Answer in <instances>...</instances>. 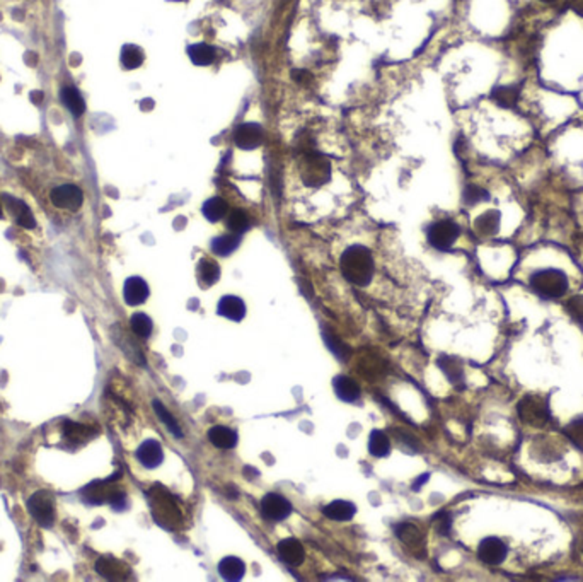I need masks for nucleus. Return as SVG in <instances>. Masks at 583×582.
Here are the masks:
<instances>
[{
	"instance_id": "f257e3e1",
	"label": "nucleus",
	"mask_w": 583,
	"mask_h": 582,
	"mask_svg": "<svg viewBox=\"0 0 583 582\" xmlns=\"http://www.w3.org/2000/svg\"><path fill=\"white\" fill-rule=\"evenodd\" d=\"M341 272L353 285L365 287L374 277V258L365 246H350L341 256Z\"/></svg>"
},
{
	"instance_id": "f03ea898",
	"label": "nucleus",
	"mask_w": 583,
	"mask_h": 582,
	"mask_svg": "<svg viewBox=\"0 0 583 582\" xmlns=\"http://www.w3.org/2000/svg\"><path fill=\"white\" fill-rule=\"evenodd\" d=\"M532 290L544 299L563 297L568 290V277L558 268H546L532 273L529 278Z\"/></svg>"
},
{
	"instance_id": "7ed1b4c3",
	"label": "nucleus",
	"mask_w": 583,
	"mask_h": 582,
	"mask_svg": "<svg viewBox=\"0 0 583 582\" xmlns=\"http://www.w3.org/2000/svg\"><path fill=\"white\" fill-rule=\"evenodd\" d=\"M151 507H152V514L156 518V521L159 523L161 526L169 527V530H178L181 526L183 515L181 510H179V506L176 504L171 493L168 490L156 487L151 490Z\"/></svg>"
},
{
	"instance_id": "20e7f679",
	"label": "nucleus",
	"mask_w": 583,
	"mask_h": 582,
	"mask_svg": "<svg viewBox=\"0 0 583 582\" xmlns=\"http://www.w3.org/2000/svg\"><path fill=\"white\" fill-rule=\"evenodd\" d=\"M517 413L520 420L526 426L531 427H544L551 418V410L546 398L537 396V394H527L517 405Z\"/></svg>"
},
{
	"instance_id": "39448f33",
	"label": "nucleus",
	"mask_w": 583,
	"mask_h": 582,
	"mask_svg": "<svg viewBox=\"0 0 583 582\" xmlns=\"http://www.w3.org/2000/svg\"><path fill=\"white\" fill-rule=\"evenodd\" d=\"M28 510L40 526L52 527L57 518L55 496L50 490H38L28 498Z\"/></svg>"
},
{
	"instance_id": "423d86ee",
	"label": "nucleus",
	"mask_w": 583,
	"mask_h": 582,
	"mask_svg": "<svg viewBox=\"0 0 583 582\" xmlns=\"http://www.w3.org/2000/svg\"><path fill=\"white\" fill-rule=\"evenodd\" d=\"M304 161H306V163H304L302 176L307 185L319 186V185H323L324 181L330 180V176H331L330 163H328L323 156H319V154H316V152H306Z\"/></svg>"
},
{
	"instance_id": "0eeeda50",
	"label": "nucleus",
	"mask_w": 583,
	"mask_h": 582,
	"mask_svg": "<svg viewBox=\"0 0 583 582\" xmlns=\"http://www.w3.org/2000/svg\"><path fill=\"white\" fill-rule=\"evenodd\" d=\"M459 234L461 229L456 222H452V220H439V222L432 224L430 229H428V243L435 249L447 251L449 248H452V244L456 243L457 238H459Z\"/></svg>"
},
{
	"instance_id": "6e6552de",
	"label": "nucleus",
	"mask_w": 583,
	"mask_h": 582,
	"mask_svg": "<svg viewBox=\"0 0 583 582\" xmlns=\"http://www.w3.org/2000/svg\"><path fill=\"white\" fill-rule=\"evenodd\" d=\"M82 496L87 502L91 504H101V502H110L113 504V507L123 506L125 504V492L123 490H118L115 487H111L106 481H96V484L89 485V487L84 489Z\"/></svg>"
},
{
	"instance_id": "1a4fd4ad",
	"label": "nucleus",
	"mask_w": 583,
	"mask_h": 582,
	"mask_svg": "<svg viewBox=\"0 0 583 582\" xmlns=\"http://www.w3.org/2000/svg\"><path fill=\"white\" fill-rule=\"evenodd\" d=\"M50 198H52V203L57 209L70 212L79 210L82 207V203H84V193L76 185L57 186V188H53Z\"/></svg>"
},
{
	"instance_id": "9d476101",
	"label": "nucleus",
	"mask_w": 583,
	"mask_h": 582,
	"mask_svg": "<svg viewBox=\"0 0 583 582\" xmlns=\"http://www.w3.org/2000/svg\"><path fill=\"white\" fill-rule=\"evenodd\" d=\"M265 140L263 127L258 123H243L234 130V144L244 151L260 147Z\"/></svg>"
},
{
	"instance_id": "9b49d317",
	"label": "nucleus",
	"mask_w": 583,
	"mask_h": 582,
	"mask_svg": "<svg viewBox=\"0 0 583 582\" xmlns=\"http://www.w3.org/2000/svg\"><path fill=\"white\" fill-rule=\"evenodd\" d=\"M508 555V547L497 536H488L478 547V557L488 565H500Z\"/></svg>"
},
{
	"instance_id": "f8f14e48",
	"label": "nucleus",
	"mask_w": 583,
	"mask_h": 582,
	"mask_svg": "<svg viewBox=\"0 0 583 582\" xmlns=\"http://www.w3.org/2000/svg\"><path fill=\"white\" fill-rule=\"evenodd\" d=\"M261 514L270 521H283L292 514V504L278 493H268L261 501Z\"/></svg>"
},
{
	"instance_id": "ddd939ff",
	"label": "nucleus",
	"mask_w": 583,
	"mask_h": 582,
	"mask_svg": "<svg viewBox=\"0 0 583 582\" xmlns=\"http://www.w3.org/2000/svg\"><path fill=\"white\" fill-rule=\"evenodd\" d=\"M149 294H151V290H149L147 282H145L144 278L130 277L127 282H125L123 297H125V302H127L128 306L142 304V302L147 301Z\"/></svg>"
},
{
	"instance_id": "4468645a",
	"label": "nucleus",
	"mask_w": 583,
	"mask_h": 582,
	"mask_svg": "<svg viewBox=\"0 0 583 582\" xmlns=\"http://www.w3.org/2000/svg\"><path fill=\"white\" fill-rule=\"evenodd\" d=\"M96 571L101 574L104 579L110 581H125L130 577V569L127 564L116 559H106V557L96 562Z\"/></svg>"
},
{
	"instance_id": "2eb2a0df",
	"label": "nucleus",
	"mask_w": 583,
	"mask_h": 582,
	"mask_svg": "<svg viewBox=\"0 0 583 582\" xmlns=\"http://www.w3.org/2000/svg\"><path fill=\"white\" fill-rule=\"evenodd\" d=\"M277 552H278V557H280L283 562L292 565V567L301 565L304 562V557H306L302 543L295 538L282 540V542L277 544Z\"/></svg>"
},
{
	"instance_id": "dca6fc26",
	"label": "nucleus",
	"mask_w": 583,
	"mask_h": 582,
	"mask_svg": "<svg viewBox=\"0 0 583 582\" xmlns=\"http://www.w3.org/2000/svg\"><path fill=\"white\" fill-rule=\"evenodd\" d=\"M137 460L145 468H157L164 461V451H162V446L157 440L149 439L137 449Z\"/></svg>"
},
{
	"instance_id": "f3484780",
	"label": "nucleus",
	"mask_w": 583,
	"mask_h": 582,
	"mask_svg": "<svg viewBox=\"0 0 583 582\" xmlns=\"http://www.w3.org/2000/svg\"><path fill=\"white\" fill-rule=\"evenodd\" d=\"M217 313L224 316V318L231 319V321H241L246 316V304L241 297L226 296L220 299Z\"/></svg>"
},
{
	"instance_id": "a211bd4d",
	"label": "nucleus",
	"mask_w": 583,
	"mask_h": 582,
	"mask_svg": "<svg viewBox=\"0 0 583 582\" xmlns=\"http://www.w3.org/2000/svg\"><path fill=\"white\" fill-rule=\"evenodd\" d=\"M500 224H502V214L498 210H486L474 220V231L480 236H495L500 231Z\"/></svg>"
},
{
	"instance_id": "6ab92c4d",
	"label": "nucleus",
	"mask_w": 583,
	"mask_h": 582,
	"mask_svg": "<svg viewBox=\"0 0 583 582\" xmlns=\"http://www.w3.org/2000/svg\"><path fill=\"white\" fill-rule=\"evenodd\" d=\"M396 535H398V538L401 540V542H405L415 554H418L416 550H420V554H422L425 544L423 535L415 525H408V523H405V525L398 526L396 527Z\"/></svg>"
},
{
	"instance_id": "aec40b11",
	"label": "nucleus",
	"mask_w": 583,
	"mask_h": 582,
	"mask_svg": "<svg viewBox=\"0 0 583 582\" xmlns=\"http://www.w3.org/2000/svg\"><path fill=\"white\" fill-rule=\"evenodd\" d=\"M219 574L226 581H241L246 574V565L237 557H226L224 560H220Z\"/></svg>"
},
{
	"instance_id": "412c9836",
	"label": "nucleus",
	"mask_w": 583,
	"mask_h": 582,
	"mask_svg": "<svg viewBox=\"0 0 583 582\" xmlns=\"http://www.w3.org/2000/svg\"><path fill=\"white\" fill-rule=\"evenodd\" d=\"M357 513V507L352 502L335 501L323 509V514L333 521H350Z\"/></svg>"
},
{
	"instance_id": "4be33fe9",
	"label": "nucleus",
	"mask_w": 583,
	"mask_h": 582,
	"mask_svg": "<svg viewBox=\"0 0 583 582\" xmlns=\"http://www.w3.org/2000/svg\"><path fill=\"white\" fill-rule=\"evenodd\" d=\"M208 440L219 449H232L237 444V434L229 427L215 426L208 430Z\"/></svg>"
},
{
	"instance_id": "5701e85b",
	"label": "nucleus",
	"mask_w": 583,
	"mask_h": 582,
	"mask_svg": "<svg viewBox=\"0 0 583 582\" xmlns=\"http://www.w3.org/2000/svg\"><path fill=\"white\" fill-rule=\"evenodd\" d=\"M333 386H335V392L338 394L340 400L353 403L358 400L360 396V386L357 384L352 377L347 376H338L335 381H333Z\"/></svg>"
},
{
	"instance_id": "b1692460",
	"label": "nucleus",
	"mask_w": 583,
	"mask_h": 582,
	"mask_svg": "<svg viewBox=\"0 0 583 582\" xmlns=\"http://www.w3.org/2000/svg\"><path fill=\"white\" fill-rule=\"evenodd\" d=\"M197 273H198L200 284H202L203 287H210L220 278V267L215 260H210V258H202L198 263Z\"/></svg>"
},
{
	"instance_id": "393cba45",
	"label": "nucleus",
	"mask_w": 583,
	"mask_h": 582,
	"mask_svg": "<svg viewBox=\"0 0 583 582\" xmlns=\"http://www.w3.org/2000/svg\"><path fill=\"white\" fill-rule=\"evenodd\" d=\"M188 57L191 58V62H193L195 65L207 67V65L214 64L215 62L217 52L214 47H210V45L197 43V45H191V47L188 48Z\"/></svg>"
},
{
	"instance_id": "a878e982",
	"label": "nucleus",
	"mask_w": 583,
	"mask_h": 582,
	"mask_svg": "<svg viewBox=\"0 0 583 582\" xmlns=\"http://www.w3.org/2000/svg\"><path fill=\"white\" fill-rule=\"evenodd\" d=\"M520 89L517 86H500L495 87L491 93V99L502 108H514L517 105Z\"/></svg>"
},
{
	"instance_id": "bb28decb",
	"label": "nucleus",
	"mask_w": 583,
	"mask_h": 582,
	"mask_svg": "<svg viewBox=\"0 0 583 582\" xmlns=\"http://www.w3.org/2000/svg\"><path fill=\"white\" fill-rule=\"evenodd\" d=\"M202 212L207 220H210V222H219V220H222L224 217H226V214L229 212V205L224 198L214 197V198H208V200L203 203Z\"/></svg>"
},
{
	"instance_id": "cd10ccee",
	"label": "nucleus",
	"mask_w": 583,
	"mask_h": 582,
	"mask_svg": "<svg viewBox=\"0 0 583 582\" xmlns=\"http://www.w3.org/2000/svg\"><path fill=\"white\" fill-rule=\"evenodd\" d=\"M239 234H224L212 241V251L219 256H229L239 246Z\"/></svg>"
},
{
	"instance_id": "c85d7f7f",
	"label": "nucleus",
	"mask_w": 583,
	"mask_h": 582,
	"mask_svg": "<svg viewBox=\"0 0 583 582\" xmlns=\"http://www.w3.org/2000/svg\"><path fill=\"white\" fill-rule=\"evenodd\" d=\"M60 96H62L64 105L69 108L70 113H72L74 116H81L82 113H84L86 111L84 99H82V96L79 94L77 89H74V87H64Z\"/></svg>"
},
{
	"instance_id": "c756f323",
	"label": "nucleus",
	"mask_w": 583,
	"mask_h": 582,
	"mask_svg": "<svg viewBox=\"0 0 583 582\" xmlns=\"http://www.w3.org/2000/svg\"><path fill=\"white\" fill-rule=\"evenodd\" d=\"M369 451L370 455L376 456V458H384V456L389 455L391 451V443L389 438L384 434L382 430H372L369 439Z\"/></svg>"
},
{
	"instance_id": "7c9ffc66",
	"label": "nucleus",
	"mask_w": 583,
	"mask_h": 582,
	"mask_svg": "<svg viewBox=\"0 0 583 582\" xmlns=\"http://www.w3.org/2000/svg\"><path fill=\"white\" fill-rule=\"evenodd\" d=\"M7 200H9V203H11V205H9L11 212H14L16 220H18L19 226L24 227V229H33V227L36 226V220H35V217H33L31 210H29L23 202L14 200V198H12V200H11V198H7Z\"/></svg>"
},
{
	"instance_id": "2f4dec72",
	"label": "nucleus",
	"mask_w": 583,
	"mask_h": 582,
	"mask_svg": "<svg viewBox=\"0 0 583 582\" xmlns=\"http://www.w3.org/2000/svg\"><path fill=\"white\" fill-rule=\"evenodd\" d=\"M122 64L125 69H139L144 64V52L135 45H125L122 50Z\"/></svg>"
},
{
	"instance_id": "473e14b6",
	"label": "nucleus",
	"mask_w": 583,
	"mask_h": 582,
	"mask_svg": "<svg viewBox=\"0 0 583 582\" xmlns=\"http://www.w3.org/2000/svg\"><path fill=\"white\" fill-rule=\"evenodd\" d=\"M227 229L232 232V234H243L249 229V217L244 210L236 209L229 214L227 217Z\"/></svg>"
},
{
	"instance_id": "72a5a7b5",
	"label": "nucleus",
	"mask_w": 583,
	"mask_h": 582,
	"mask_svg": "<svg viewBox=\"0 0 583 582\" xmlns=\"http://www.w3.org/2000/svg\"><path fill=\"white\" fill-rule=\"evenodd\" d=\"M130 326L133 330V333L140 338H149L152 335V319L149 318L145 313H135L130 319Z\"/></svg>"
},
{
	"instance_id": "f704fd0d",
	"label": "nucleus",
	"mask_w": 583,
	"mask_h": 582,
	"mask_svg": "<svg viewBox=\"0 0 583 582\" xmlns=\"http://www.w3.org/2000/svg\"><path fill=\"white\" fill-rule=\"evenodd\" d=\"M152 405H154V410H156V413L159 415V418L162 420V422H164V426L168 427V430L171 432V434H173L176 439H181L183 432H181V427H179V423L176 422V418H174L173 415H171L169 411L166 410V406L162 405L161 401L156 400L152 403Z\"/></svg>"
},
{
	"instance_id": "c9c22d12",
	"label": "nucleus",
	"mask_w": 583,
	"mask_h": 582,
	"mask_svg": "<svg viewBox=\"0 0 583 582\" xmlns=\"http://www.w3.org/2000/svg\"><path fill=\"white\" fill-rule=\"evenodd\" d=\"M565 435L573 446L583 449V417L573 418L572 422L565 427Z\"/></svg>"
},
{
	"instance_id": "e433bc0d",
	"label": "nucleus",
	"mask_w": 583,
	"mask_h": 582,
	"mask_svg": "<svg viewBox=\"0 0 583 582\" xmlns=\"http://www.w3.org/2000/svg\"><path fill=\"white\" fill-rule=\"evenodd\" d=\"M440 367H442V371L447 374V377L451 380L452 382H461L462 377H464V372H462V365L457 359H454V357H444V359H440Z\"/></svg>"
},
{
	"instance_id": "4c0bfd02",
	"label": "nucleus",
	"mask_w": 583,
	"mask_h": 582,
	"mask_svg": "<svg viewBox=\"0 0 583 582\" xmlns=\"http://www.w3.org/2000/svg\"><path fill=\"white\" fill-rule=\"evenodd\" d=\"M462 198H464L466 205H476V203L490 200V193L486 190L480 188V186L469 185V186H466Z\"/></svg>"
},
{
	"instance_id": "58836bf2",
	"label": "nucleus",
	"mask_w": 583,
	"mask_h": 582,
	"mask_svg": "<svg viewBox=\"0 0 583 582\" xmlns=\"http://www.w3.org/2000/svg\"><path fill=\"white\" fill-rule=\"evenodd\" d=\"M566 311L572 316L573 319H577L578 323L583 325V296H573L566 302Z\"/></svg>"
},
{
	"instance_id": "ea45409f",
	"label": "nucleus",
	"mask_w": 583,
	"mask_h": 582,
	"mask_svg": "<svg viewBox=\"0 0 583 582\" xmlns=\"http://www.w3.org/2000/svg\"><path fill=\"white\" fill-rule=\"evenodd\" d=\"M439 531L442 535H447L449 530H451V515L449 514H442V518L439 519Z\"/></svg>"
},
{
	"instance_id": "a19ab883",
	"label": "nucleus",
	"mask_w": 583,
	"mask_h": 582,
	"mask_svg": "<svg viewBox=\"0 0 583 582\" xmlns=\"http://www.w3.org/2000/svg\"><path fill=\"white\" fill-rule=\"evenodd\" d=\"M428 478H430V475H428V473H425V475L420 477V480L416 481V484H413V489H420V487H422V485L425 484V481L428 480Z\"/></svg>"
},
{
	"instance_id": "79ce46f5",
	"label": "nucleus",
	"mask_w": 583,
	"mask_h": 582,
	"mask_svg": "<svg viewBox=\"0 0 583 582\" xmlns=\"http://www.w3.org/2000/svg\"><path fill=\"white\" fill-rule=\"evenodd\" d=\"M555 581H582L580 577H575V576H560V577H556Z\"/></svg>"
},
{
	"instance_id": "37998d69",
	"label": "nucleus",
	"mask_w": 583,
	"mask_h": 582,
	"mask_svg": "<svg viewBox=\"0 0 583 582\" xmlns=\"http://www.w3.org/2000/svg\"><path fill=\"white\" fill-rule=\"evenodd\" d=\"M573 6L583 16V0H573Z\"/></svg>"
},
{
	"instance_id": "c03bdc74",
	"label": "nucleus",
	"mask_w": 583,
	"mask_h": 582,
	"mask_svg": "<svg viewBox=\"0 0 583 582\" xmlns=\"http://www.w3.org/2000/svg\"><path fill=\"white\" fill-rule=\"evenodd\" d=\"M541 2H544V4H553V2H556V0H541Z\"/></svg>"
},
{
	"instance_id": "a18cd8bd",
	"label": "nucleus",
	"mask_w": 583,
	"mask_h": 582,
	"mask_svg": "<svg viewBox=\"0 0 583 582\" xmlns=\"http://www.w3.org/2000/svg\"><path fill=\"white\" fill-rule=\"evenodd\" d=\"M0 217H2V205H0Z\"/></svg>"
}]
</instances>
